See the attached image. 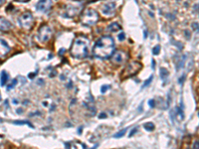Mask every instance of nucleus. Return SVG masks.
I'll use <instances>...</instances> for the list:
<instances>
[{"mask_svg": "<svg viewBox=\"0 0 199 149\" xmlns=\"http://www.w3.org/2000/svg\"><path fill=\"white\" fill-rule=\"evenodd\" d=\"M116 47L113 38L110 36H104L96 42L93 48V54L99 59L111 58L115 53Z\"/></svg>", "mask_w": 199, "mask_h": 149, "instance_id": "f257e3e1", "label": "nucleus"}, {"mask_svg": "<svg viewBox=\"0 0 199 149\" xmlns=\"http://www.w3.org/2000/svg\"><path fill=\"white\" fill-rule=\"evenodd\" d=\"M71 55L76 59H85L89 55V41L85 38H78L74 41L70 50Z\"/></svg>", "mask_w": 199, "mask_h": 149, "instance_id": "f03ea898", "label": "nucleus"}, {"mask_svg": "<svg viewBox=\"0 0 199 149\" xmlns=\"http://www.w3.org/2000/svg\"><path fill=\"white\" fill-rule=\"evenodd\" d=\"M99 20V14L97 13L96 10L92 8H87L85 9L81 16V21L86 26H94Z\"/></svg>", "mask_w": 199, "mask_h": 149, "instance_id": "7ed1b4c3", "label": "nucleus"}, {"mask_svg": "<svg viewBox=\"0 0 199 149\" xmlns=\"http://www.w3.org/2000/svg\"><path fill=\"white\" fill-rule=\"evenodd\" d=\"M52 34L53 31L51 29V27L48 26V25H43V26L40 27L39 31H38L37 38L41 43H46V42H48L51 39Z\"/></svg>", "mask_w": 199, "mask_h": 149, "instance_id": "20e7f679", "label": "nucleus"}, {"mask_svg": "<svg viewBox=\"0 0 199 149\" xmlns=\"http://www.w3.org/2000/svg\"><path fill=\"white\" fill-rule=\"evenodd\" d=\"M18 22L23 29H30L33 25V15L30 12H24L18 18Z\"/></svg>", "mask_w": 199, "mask_h": 149, "instance_id": "39448f33", "label": "nucleus"}, {"mask_svg": "<svg viewBox=\"0 0 199 149\" xmlns=\"http://www.w3.org/2000/svg\"><path fill=\"white\" fill-rule=\"evenodd\" d=\"M141 65L138 62H135V61L130 62V63L128 64V66H126V69H124V72L122 73V77H124V78H128V77L134 76V74L141 70Z\"/></svg>", "mask_w": 199, "mask_h": 149, "instance_id": "423d86ee", "label": "nucleus"}, {"mask_svg": "<svg viewBox=\"0 0 199 149\" xmlns=\"http://www.w3.org/2000/svg\"><path fill=\"white\" fill-rule=\"evenodd\" d=\"M128 59V55L124 51H118V52L114 53L112 56V62L116 65H122L126 63Z\"/></svg>", "mask_w": 199, "mask_h": 149, "instance_id": "0eeeda50", "label": "nucleus"}, {"mask_svg": "<svg viewBox=\"0 0 199 149\" xmlns=\"http://www.w3.org/2000/svg\"><path fill=\"white\" fill-rule=\"evenodd\" d=\"M116 11V3L115 2H109L102 6L101 12L106 17H113Z\"/></svg>", "mask_w": 199, "mask_h": 149, "instance_id": "6e6552de", "label": "nucleus"}, {"mask_svg": "<svg viewBox=\"0 0 199 149\" xmlns=\"http://www.w3.org/2000/svg\"><path fill=\"white\" fill-rule=\"evenodd\" d=\"M53 5L52 0H39L37 4H36V10L42 13H46L51 9Z\"/></svg>", "mask_w": 199, "mask_h": 149, "instance_id": "1a4fd4ad", "label": "nucleus"}, {"mask_svg": "<svg viewBox=\"0 0 199 149\" xmlns=\"http://www.w3.org/2000/svg\"><path fill=\"white\" fill-rule=\"evenodd\" d=\"M9 52H10V47L7 44V42L0 39V59L6 57Z\"/></svg>", "mask_w": 199, "mask_h": 149, "instance_id": "9d476101", "label": "nucleus"}, {"mask_svg": "<svg viewBox=\"0 0 199 149\" xmlns=\"http://www.w3.org/2000/svg\"><path fill=\"white\" fill-rule=\"evenodd\" d=\"M12 24L4 17H0V31L9 32L12 29Z\"/></svg>", "mask_w": 199, "mask_h": 149, "instance_id": "9b49d317", "label": "nucleus"}, {"mask_svg": "<svg viewBox=\"0 0 199 149\" xmlns=\"http://www.w3.org/2000/svg\"><path fill=\"white\" fill-rule=\"evenodd\" d=\"M8 74L7 72L5 71H2L1 72V79H0V83H1V86L4 87L6 86V84H7V81H8Z\"/></svg>", "mask_w": 199, "mask_h": 149, "instance_id": "f8f14e48", "label": "nucleus"}, {"mask_svg": "<svg viewBox=\"0 0 199 149\" xmlns=\"http://www.w3.org/2000/svg\"><path fill=\"white\" fill-rule=\"evenodd\" d=\"M107 29L109 32H116V31H120V30L122 29V27H120V24H118V23H112Z\"/></svg>", "mask_w": 199, "mask_h": 149, "instance_id": "ddd939ff", "label": "nucleus"}, {"mask_svg": "<svg viewBox=\"0 0 199 149\" xmlns=\"http://www.w3.org/2000/svg\"><path fill=\"white\" fill-rule=\"evenodd\" d=\"M145 128L147 129V131H152L154 129V124L151 122H147L145 124Z\"/></svg>", "mask_w": 199, "mask_h": 149, "instance_id": "4468645a", "label": "nucleus"}, {"mask_svg": "<svg viewBox=\"0 0 199 149\" xmlns=\"http://www.w3.org/2000/svg\"><path fill=\"white\" fill-rule=\"evenodd\" d=\"M160 76H161L162 79H165L168 77V71H167L165 68H161V70H160Z\"/></svg>", "mask_w": 199, "mask_h": 149, "instance_id": "2eb2a0df", "label": "nucleus"}, {"mask_svg": "<svg viewBox=\"0 0 199 149\" xmlns=\"http://www.w3.org/2000/svg\"><path fill=\"white\" fill-rule=\"evenodd\" d=\"M126 128L122 129V130L118 131V133H116L115 135H114V137H115V138H120V137H122V136H124V133H126Z\"/></svg>", "mask_w": 199, "mask_h": 149, "instance_id": "dca6fc26", "label": "nucleus"}, {"mask_svg": "<svg viewBox=\"0 0 199 149\" xmlns=\"http://www.w3.org/2000/svg\"><path fill=\"white\" fill-rule=\"evenodd\" d=\"M16 84H17V79H14V80L12 81L11 83H10V85H9V86L7 87V89H8V91H9V89H11L15 88Z\"/></svg>", "mask_w": 199, "mask_h": 149, "instance_id": "f3484780", "label": "nucleus"}, {"mask_svg": "<svg viewBox=\"0 0 199 149\" xmlns=\"http://www.w3.org/2000/svg\"><path fill=\"white\" fill-rule=\"evenodd\" d=\"M14 123H15V124H18V125H20V124H28V125H30L31 127H33V125H31V123H30V122H28V121H26V120L14 121Z\"/></svg>", "mask_w": 199, "mask_h": 149, "instance_id": "a211bd4d", "label": "nucleus"}, {"mask_svg": "<svg viewBox=\"0 0 199 149\" xmlns=\"http://www.w3.org/2000/svg\"><path fill=\"white\" fill-rule=\"evenodd\" d=\"M159 52H160V47L157 45V46H155L153 48V54L154 55H158V54H159Z\"/></svg>", "mask_w": 199, "mask_h": 149, "instance_id": "6ab92c4d", "label": "nucleus"}, {"mask_svg": "<svg viewBox=\"0 0 199 149\" xmlns=\"http://www.w3.org/2000/svg\"><path fill=\"white\" fill-rule=\"evenodd\" d=\"M118 39L120 40V41H124V40L126 39V35H124V32H122V33H120V35L118 36Z\"/></svg>", "mask_w": 199, "mask_h": 149, "instance_id": "aec40b11", "label": "nucleus"}, {"mask_svg": "<svg viewBox=\"0 0 199 149\" xmlns=\"http://www.w3.org/2000/svg\"><path fill=\"white\" fill-rule=\"evenodd\" d=\"M110 89V87L108 86V85H105V86H103V87H102V89H101L102 93H105L106 91H107V89Z\"/></svg>", "mask_w": 199, "mask_h": 149, "instance_id": "412c9836", "label": "nucleus"}, {"mask_svg": "<svg viewBox=\"0 0 199 149\" xmlns=\"http://www.w3.org/2000/svg\"><path fill=\"white\" fill-rule=\"evenodd\" d=\"M151 81H152V76H150L149 80H147V81H145V85H143V88H145V87H147V86H149V85L150 84V83H151Z\"/></svg>", "mask_w": 199, "mask_h": 149, "instance_id": "4be33fe9", "label": "nucleus"}, {"mask_svg": "<svg viewBox=\"0 0 199 149\" xmlns=\"http://www.w3.org/2000/svg\"><path fill=\"white\" fill-rule=\"evenodd\" d=\"M149 105L150 106V107H154V106H155V101L150 99V101H149Z\"/></svg>", "mask_w": 199, "mask_h": 149, "instance_id": "5701e85b", "label": "nucleus"}, {"mask_svg": "<svg viewBox=\"0 0 199 149\" xmlns=\"http://www.w3.org/2000/svg\"><path fill=\"white\" fill-rule=\"evenodd\" d=\"M193 147H194V148H199V140H196V141L194 142Z\"/></svg>", "mask_w": 199, "mask_h": 149, "instance_id": "b1692460", "label": "nucleus"}, {"mask_svg": "<svg viewBox=\"0 0 199 149\" xmlns=\"http://www.w3.org/2000/svg\"><path fill=\"white\" fill-rule=\"evenodd\" d=\"M136 130H137V128H136V127H135V128L133 129V130H132V131H130V136L133 135V134H134L135 132H136Z\"/></svg>", "mask_w": 199, "mask_h": 149, "instance_id": "393cba45", "label": "nucleus"}, {"mask_svg": "<svg viewBox=\"0 0 199 149\" xmlns=\"http://www.w3.org/2000/svg\"><path fill=\"white\" fill-rule=\"evenodd\" d=\"M184 79H185V76H184V74H183V76L181 77V79H180V80H178L179 84H182V83H183V81H184Z\"/></svg>", "mask_w": 199, "mask_h": 149, "instance_id": "a878e982", "label": "nucleus"}, {"mask_svg": "<svg viewBox=\"0 0 199 149\" xmlns=\"http://www.w3.org/2000/svg\"><path fill=\"white\" fill-rule=\"evenodd\" d=\"M107 117V115H106L105 113H102V114H99V118H106Z\"/></svg>", "mask_w": 199, "mask_h": 149, "instance_id": "bb28decb", "label": "nucleus"}, {"mask_svg": "<svg viewBox=\"0 0 199 149\" xmlns=\"http://www.w3.org/2000/svg\"><path fill=\"white\" fill-rule=\"evenodd\" d=\"M5 1H6V0H0V6L3 5V4L5 3Z\"/></svg>", "mask_w": 199, "mask_h": 149, "instance_id": "cd10ccee", "label": "nucleus"}, {"mask_svg": "<svg viewBox=\"0 0 199 149\" xmlns=\"http://www.w3.org/2000/svg\"><path fill=\"white\" fill-rule=\"evenodd\" d=\"M18 2H28L29 0H17Z\"/></svg>", "mask_w": 199, "mask_h": 149, "instance_id": "c85d7f7f", "label": "nucleus"}, {"mask_svg": "<svg viewBox=\"0 0 199 149\" xmlns=\"http://www.w3.org/2000/svg\"><path fill=\"white\" fill-rule=\"evenodd\" d=\"M155 67V63H154V61L152 60V68H154Z\"/></svg>", "mask_w": 199, "mask_h": 149, "instance_id": "c756f323", "label": "nucleus"}, {"mask_svg": "<svg viewBox=\"0 0 199 149\" xmlns=\"http://www.w3.org/2000/svg\"><path fill=\"white\" fill-rule=\"evenodd\" d=\"M72 1H80V0H72Z\"/></svg>", "mask_w": 199, "mask_h": 149, "instance_id": "7c9ffc66", "label": "nucleus"}, {"mask_svg": "<svg viewBox=\"0 0 199 149\" xmlns=\"http://www.w3.org/2000/svg\"><path fill=\"white\" fill-rule=\"evenodd\" d=\"M0 101H1V95H0Z\"/></svg>", "mask_w": 199, "mask_h": 149, "instance_id": "2f4dec72", "label": "nucleus"}]
</instances>
